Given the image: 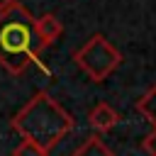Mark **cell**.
<instances>
[{"mask_svg":"<svg viewBox=\"0 0 156 156\" xmlns=\"http://www.w3.org/2000/svg\"><path fill=\"white\" fill-rule=\"evenodd\" d=\"M37 17L20 2L0 12V66L20 76L29 63H39V37L34 27Z\"/></svg>","mask_w":156,"mask_h":156,"instance_id":"6da1fadb","label":"cell"},{"mask_svg":"<svg viewBox=\"0 0 156 156\" xmlns=\"http://www.w3.org/2000/svg\"><path fill=\"white\" fill-rule=\"evenodd\" d=\"M119 122V115L107 105V102H100V105H95L93 110H90V115H88V124L98 132V134H102V132H110L115 124Z\"/></svg>","mask_w":156,"mask_h":156,"instance_id":"5b68a950","label":"cell"},{"mask_svg":"<svg viewBox=\"0 0 156 156\" xmlns=\"http://www.w3.org/2000/svg\"><path fill=\"white\" fill-rule=\"evenodd\" d=\"M73 156H115V154L102 144L100 136H90V139H85V141L73 151Z\"/></svg>","mask_w":156,"mask_h":156,"instance_id":"52a82bcc","label":"cell"},{"mask_svg":"<svg viewBox=\"0 0 156 156\" xmlns=\"http://www.w3.org/2000/svg\"><path fill=\"white\" fill-rule=\"evenodd\" d=\"M73 61L93 83H102L112 71H117V66L122 63V54L102 34H93L78 51H73Z\"/></svg>","mask_w":156,"mask_h":156,"instance_id":"3957f363","label":"cell"},{"mask_svg":"<svg viewBox=\"0 0 156 156\" xmlns=\"http://www.w3.org/2000/svg\"><path fill=\"white\" fill-rule=\"evenodd\" d=\"M141 146H144V151L149 154V156H156V127L144 136V141H141Z\"/></svg>","mask_w":156,"mask_h":156,"instance_id":"9c48e42d","label":"cell"},{"mask_svg":"<svg viewBox=\"0 0 156 156\" xmlns=\"http://www.w3.org/2000/svg\"><path fill=\"white\" fill-rule=\"evenodd\" d=\"M49 151H44L41 146H37L34 141H29V139H22V144L12 151V156H46Z\"/></svg>","mask_w":156,"mask_h":156,"instance_id":"ba28073f","label":"cell"},{"mask_svg":"<svg viewBox=\"0 0 156 156\" xmlns=\"http://www.w3.org/2000/svg\"><path fill=\"white\" fill-rule=\"evenodd\" d=\"M12 129L22 139L34 141L44 151H51L66 134L73 132V117L49 93H37L12 117Z\"/></svg>","mask_w":156,"mask_h":156,"instance_id":"7a4b0ae2","label":"cell"},{"mask_svg":"<svg viewBox=\"0 0 156 156\" xmlns=\"http://www.w3.org/2000/svg\"><path fill=\"white\" fill-rule=\"evenodd\" d=\"M34 27H37V37H39L41 46H51V44L58 41V37L63 34V24H61V20H58L56 15H51V12L37 17Z\"/></svg>","mask_w":156,"mask_h":156,"instance_id":"277c9868","label":"cell"},{"mask_svg":"<svg viewBox=\"0 0 156 156\" xmlns=\"http://www.w3.org/2000/svg\"><path fill=\"white\" fill-rule=\"evenodd\" d=\"M15 2H17V0H0V12H2V10H7V7H12Z\"/></svg>","mask_w":156,"mask_h":156,"instance_id":"30bf717a","label":"cell"},{"mask_svg":"<svg viewBox=\"0 0 156 156\" xmlns=\"http://www.w3.org/2000/svg\"><path fill=\"white\" fill-rule=\"evenodd\" d=\"M136 112H139L151 127H156V83L136 100Z\"/></svg>","mask_w":156,"mask_h":156,"instance_id":"8992f818","label":"cell"}]
</instances>
